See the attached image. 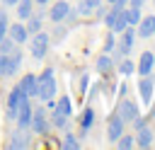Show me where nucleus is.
Masks as SVG:
<instances>
[{
	"instance_id": "nucleus-22",
	"label": "nucleus",
	"mask_w": 155,
	"mask_h": 150,
	"mask_svg": "<svg viewBox=\"0 0 155 150\" xmlns=\"http://www.w3.org/2000/svg\"><path fill=\"white\" fill-rule=\"evenodd\" d=\"M111 65H114V58H111V53H102V56L97 58V70H99V73H107V70H111Z\"/></svg>"
},
{
	"instance_id": "nucleus-3",
	"label": "nucleus",
	"mask_w": 155,
	"mask_h": 150,
	"mask_svg": "<svg viewBox=\"0 0 155 150\" xmlns=\"http://www.w3.org/2000/svg\"><path fill=\"white\" fill-rule=\"evenodd\" d=\"M48 44H51V34L41 29V31H36V34L29 36V53H31L36 60H41V58L48 53Z\"/></svg>"
},
{
	"instance_id": "nucleus-28",
	"label": "nucleus",
	"mask_w": 155,
	"mask_h": 150,
	"mask_svg": "<svg viewBox=\"0 0 155 150\" xmlns=\"http://www.w3.org/2000/svg\"><path fill=\"white\" fill-rule=\"evenodd\" d=\"M15 48H17V44H15L10 36H5V39L0 41V53H12Z\"/></svg>"
},
{
	"instance_id": "nucleus-31",
	"label": "nucleus",
	"mask_w": 155,
	"mask_h": 150,
	"mask_svg": "<svg viewBox=\"0 0 155 150\" xmlns=\"http://www.w3.org/2000/svg\"><path fill=\"white\" fill-rule=\"evenodd\" d=\"M128 2V7H143L145 5V0H126Z\"/></svg>"
},
{
	"instance_id": "nucleus-12",
	"label": "nucleus",
	"mask_w": 155,
	"mask_h": 150,
	"mask_svg": "<svg viewBox=\"0 0 155 150\" xmlns=\"http://www.w3.org/2000/svg\"><path fill=\"white\" fill-rule=\"evenodd\" d=\"M7 36H10L17 46H22V44H27V41H29V34H27L24 22H15V24H10V27H7Z\"/></svg>"
},
{
	"instance_id": "nucleus-4",
	"label": "nucleus",
	"mask_w": 155,
	"mask_h": 150,
	"mask_svg": "<svg viewBox=\"0 0 155 150\" xmlns=\"http://www.w3.org/2000/svg\"><path fill=\"white\" fill-rule=\"evenodd\" d=\"M48 128H51V121H48V116H46V106H34L29 131H31V133H36V135H44Z\"/></svg>"
},
{
	"instance_id": "nucleus-21",
	"label": "nucleus",
	"mask_w": 155,
	"mask_h": 150,
	"mask_svg": "<svg viewBox=\"0 0 155 150\" xmlns=\"http://www.w3.org/2000/svg\"><path fill=\"white\" fill-rule=\"evenodd\" d=\"M61 148H63V150H80V140H78V135L65 133L63 140H61Z\"/></svg>"
},
{
	"instance_id": "nucleus-27",
	"label": "nucleus",
	"mask_w": 155,
	"mask_h": 150,
	"mask_svg": "<svg viewBox=\"0 0 155 150\" xmlns=\"http://www.w3.org/2000/svg\"><path fill=\"white\" fill-rule=\"evenodd\" d=\"M7 27H10V17L5 10H0V41L7 36Z\"/></svg>"
},
{
	"instance_id": "nucleus-13",
	"label": "nucleus",
	"mask_w": 155,
	"mask_h": 150,
	"mask_svg": "<svg viewBox=\"0 0 155 150\" xmlns=\"http://www.w3.org/2000/svg\"><path fill=\"white\" fill-rule=\"evenodd\" d=\"M119 116H121L126 123H131V121H133L136 116H140V114H138V106L126 97V99H121V102H119Z\"/></svg>"
},
{
	"instance_id": "nucleus-19",
	"label": "nucleus",
	"mask_w": 155,
	"mask_h": 150,
	"mask_svg": "<svg viewBox=\"0 0 155 150\" xmlns=\"http://www.w3.org/2000/svg\"><path fill=\"white\" fill-rule=\"evenodd\" d=\"M92 126H94V111H92V109L87 106V109L82 111V119H80V133L85 135V133H87V131H90Z\"/></svg>"
},
{
	"instance_id": "nucleus-32",
	"label": "nucleus",
	"mask_w": 155,
	"mask_h": 150,
	"mask_svg": "<svg viewBox=\"0 0 155 150\" xmlns=\"http://www.w3.org/2000/svg\"><path fill=\"white\" fill-rule=\"evenodd\" d=\"M85 2H87L92 10H97V7H102V2H104V0H85Z\"/></svg>"
},
{
	"instance_id": "nucleus-7",
	"label": "nucleus",
	"mask_w": 155,
	"mask_h": 150,
	"mask_svg": "<svg viewBox=\"0 0 155 150\" xmlns=\"http://www.w3.org/2000/svg\"><path fill=\"white\" fill-rule=\"evenodd\" d=\"M27 94L22 92V87H19V82L10 90V94H7V119L10 121H15V116H17V106H19V102L24 99Z\"/></svg>"
},
{
	"instance_id": "nucleus-14",
	"label": "nucleus",
	"mask_w": 155,
	"mask_h": 150,
	"mask_svg": "<svg viewBox=\"0 0 155 150\" xmlns=\"http://www.w3.org/2000/svg\"><path fill=\"white\" fill-rule=\"evenodd\" d=\"M136 27H138V29H136V36H138V39H148V36L155 34V17H153V15L140 17V22H138Z\"/></svg>"
},
{
	"instance_id": "nucleus-18",
	"label": "nucleus",
	"mask_w": 155,
	"mask_h": 150,
	"mask_svg": "<svg viewBox=\"0 0 155 150\" xmlns=\"http://www.w3.org/2000/svg\"><path fill=\"white\" fill-rule=\"evenodd\" d=\"M41 24H44V17L41 15H29L27 17V34L31 36V34H36V31H41Z\"/></svg>"
},
{
	"instance_id": "nucleus-5",
	"label": "nucleus",
	"mask_w": 155,
	"mask_h": 150,
	"mask_svg": "<svg viewBox=\"0 0 155 150\" xmlns=\"http://www.w3.org/2000/svg\"><path fill=\"white\" fill-rule=\"evenodd\" d=\"M31 145V138H29V128H15L10 133V140H7V148L12 150H24Z\"/></svg>"
},
{
	"instance_id": "nucleus-9",
	"label": "nucleus",
	"mask_w": 155,
	"mask_h": 150,
	"mask_svg": "<svg viewBox=\"0 0 155 150\" xmlns=\"http://www.w3.org/2000/svg\"><path fill=\"white\" fill-rule=\"evenodd\" d=\"M153 90H155V77H153V73L140 75V80H138V92H140L143 104H150V102H153Z\"/></svg>"
},
{
	"instance_id": "nucleus-17",
	"label": "nucleus",
	"mask_w": 155,
	"mask_h": 150,
	"mask_svg": "<svg viewBox=\"0 0 155 150\" xmlns=\"http://www.w3.org/2000/svg\"><path fill=\"white\" fill-rule=\"evenodd\" d=\"M17 17L19 19H27L29 15H34V0H17Z\"/></svg>"
},
{
	"instance_id": "nucleus-33",
	"label": "nucleus",
	"mask_w": 155,
	"mask_h": 150,
	"mask_svg": "<svg viewBox=\"0 0 155 150\" xmlns=\"http://www.w3.org/2000/svg\"><path fill=\"white\" fill-rule=\"evenodd\" d=\"M2 2V7H12V5H17V0H0Z\"/></svg>"
},
{
	"instance_id": "nucleus-34",
	"label": "nucleus",
	"mask_w": 155,
	"mask_h": 150,
	"mask_svg": "<svg viewBox=\"0 0 155 150\" xmlns=\"http://www.w3.org/2000/svg\"><path fill=\"white\" fill-rule=\"evenodd\" d=\"M48 2H51V0H34V5H41V7H44V5H48Z\"/></svg>"
},
{
	"instance_id": "nucleus-20",
	"label": "nucleus",
	"mask_w": 155,
	"mask_h": 150,
	"mask_svg": "<svg viewBox=\"0 0 155 150\" xmlns=\"http://www.w3.org/2000/svg\"><path fill=\"white\" fill-rule=\"evenodd\" d=\"M68 119H70V116L61 114L56 106L51 109V126H53V128H65V126H68Z\"/></svg>"
},
{
	"instance_id": "nucleus-6",
	"label": "nucleus",
	"mask_w": 155,
	"mask_h": 150,
	"mask_svg": "<svg viewBox=\"0 0 155 150\" xmlns=\"http://www.w3.org/2000/svg\"><path fill=\"white\" fill-rule=\"evenodd\" d=\"M136 39H138V36H136V29L128 24V27L121 31V39L116 41L119 53H121V56H128V53H131V48H133V44H136Z\"/></svg>"
},
{
	"instance_id": "nucleus-30",
	"label": "nucleus",
	"mask_w": 155,
	"mask_h": 150,
	"mask_svg": "<svg viewBox=\"0 0 155 150\" xmlns=\"http://www.w3.org/2000/svg\"><path fill=\"white\" fill-rule=\"evenodd\" d=\"M78 12H80V15H92V12H94V10H92V7H90V5H87V2H85V0H82V2H80V5H78Z\"/></svg>"
},
{
	"instance_id": "nucleus-10",
	"label": "nucleus",
	"mask_w": 155,
	"mask_h": 150,
	"mask_svg": "<svg viewBox=\"0 0 155 150\" xmlns=\"http://www.w3.org/2000/svg\"><path fill=\"white\" fill-rule=\"evenodd\" d=\"M68 12H70V2H68V0H58V2L51 5V10H48V19H51L53 24H63L65 17H68Z\"/></svg>"
},
{
	"instance_id": "nucleus-2",
	"label": "nucleus",
	"mask_w": 155,
	"mask_h": 150,
	"mask_svg": "<svg viewBox=\"0 0 155 150\" xmlns=\"http://www.w3.org/2000/svg\"><path fill=\"white\" fill-rule=\"evenodd\" d=\"M22 51H19V46L12 51V53H0V77H15L17 73H19V68H22Z\"/></svg>"
},
{
	"instance_id": "nucleus-26",
	"label": "nucleus",
	"mask_w": 155,
	"mask_h": 150,
	"mask_svg": "<svg viewBox=\"0 0 155 150\" xmlns=\"http://www.w3.org/2000/svg\"><path fill=\"white\" fill-rule=\"evenodd\" d=\"M126 17H128V24L131 27H136L138 22H140V7H126Z\"/></svg>"
},
{
	"instance_id": "nucleus-1",
	"label": "nucleus",
	"mask_w": 155,
	"mask_h": 150,
	"mask_svg": "<svg viewBox=\"0 0 155 150\" xmlns=\"http://www.w3.org/2000/svg\"><path fill=\"white\" fill-rule=\"evenodd\" d=\"M36 77H39V94H36V99H41L44 104L48 99H56L58 82H56V75H53V68H44V73L36 75Z\"/></svg>"
},
{
	"instance_id": "nucleus-11",
	"label": "nucleus",
	"mask_w": 155,
	"mask_h": 150,
	"mask_svg": "<svg viewBox=\"0 0 155 150\" xmlns=\"http://www.w3.org/2000/svg\"><path fill=\"white\" fill-rule=\"evenodd\" d=\"M19 87H22V92H24L29 99H36V94H39V77H36L34 73H27V75L19 80Z\"/></svg>"
},
{
	"instance_id": "nucleus-35",
	"label": "nucleus",
	"mask_w": 155,
	"mask_h": 150,
	"mask_svg": "<svg viewBox=\"0 0 155 150\" xmlns=\"http://www.w3.org/2000/svg\"><path fill=\"white\" fill-rule=\"evenodd\" d=\"M107 2H109V5H111V2H119V0H107Z\"/></svg>"
},
{
	"instance_id": "nucleus-24",
	"label": "nucleus",
	"mask_w": 155,
	"mask_h": 150,
	"mask_svg": "<svg viewBox=\"0 0 155 150\" xmlns=\"http://www.w3.org/2000/svg\"><path fill=\"white\" fill-rule=\"evenodd\" d=\"M116 65H119V73L121 75H131L136 70V65H133V60H128V56H124L121 60H116Z\"/></svg>"
},
{
	"instance_id": "nucleus-15",
	"label": "nucleus",
	"mask_w": 155,
	"mask_h": 150,
	"mask_svg": "<svg viewBox=\"0 0 155 150\" xmlns=\"http://www.w3.org/2000/svg\"><path fill=\"white\" fill-rule=\"evenodd\" d=\"M153 68H155V53L153 51H143L140 58H138V65H136L138 75H148V73H153Z\"/></svg>"
},
{
	"instance_id": "nucleus-16",
	"label": "nucleus",
	"mask_w": 155,
	"mask_h": 150,
	"mask_svg": "<svg viewBox=\"0 0 155 150\" xmlns=\"http://www.w3.org/2000/svg\"><path fill=\"white\" fill-rule=\"evenodd\" d=\"M133 138H136V148H143V150H145V148L153 145V131H150L148 126L138 128V133H136Z\"/></svg>"
},
{
	"instance_id": "nucleus-36",
	"label": "nucleus",
	"mask_w": 155,
	"mask_h": 150,
	"mask_svg": "<svg viewBox=\"0 0 155 150\" xmlns=\"http://www.w3.org/2000/svg\"><path fill=\"white\" fill-rule=\"evenodd\" d=\"M153 5H155V0H153Z\"/></svg>"
},
{
	"instance_id": "nucleus-29",
	"label": "nucleus",
	"mask_w": 155,
	"mask_h": 150,
	"mask_svg": "<svg viewBox=\"0 0 155 150\" xmlns=\"http://www.w3.org/2000/svg\"><path fill=\"white\" fill-rule=\"evenodd\" d=\"M116 48V36H114V31L104 39V53H109V51H114Z\"/></svg>"
},
{
	"instance_id": "nucleus-37",
	"label": "nucleus",
	"mask_w": 155,
	"mask_h": 150,
	"mask_svg": "<svg viewBox=\"0 0 155 150\" xmlns=\"http://www.w3.org/2000/svg\"><path fill=\"white\" fill-rule=\"evenodd\" d=\"M153 36H155V34H153Z\"/></svg>"
},
{
	"instance_id": "nucleus-23",
	"label": "nucleus",
	"mask_w": 155,
	"mask_h": 150,
	"mask_svg": "<svg viewBox=\"0 0 155 150\" xmlns=\"http://www.w3.org/2000/svg\"><path fill=\"white\" fill-rule=\"evenodd\" d=\"M116 148H119V150H131V148H136V138L128 135V133H126V135L121 133V135L116 138Z\"/></svg>"
},
{
	"instance_id": "nucleus-25",
	"label": "nucleus",
	"mask_w": 155,
	"mask_h": 150,
	"mask_svg": "<svg viewBox=\"0 0 155 150\" xmlns=\"http://www.w3.org/2000/svg\"><path fill=\"white\" fill-rule=\"evenodd\" d=\"M56 109H58L61 114H65V116H73V104H70L68 94H65V97H61V99L56 102Z\"/></svg>"
},
{
	"instance_id": "nucleus-8",
	"label": "nucleus",
	"mask_w": 155,
	"mask_h": 150,
	"mask_svg": "<svg viewBox=\"0 0 155 150\" xmlns=\"http://www.w3.org/2000/svg\"><path fill=\"white\" fill-rule=\"evenodd\" d=\"M124 131H126V121H124L119 114H111V116L107 119V140H114V143H116V138H119Z\"/></svg>"
}]
</instances>
